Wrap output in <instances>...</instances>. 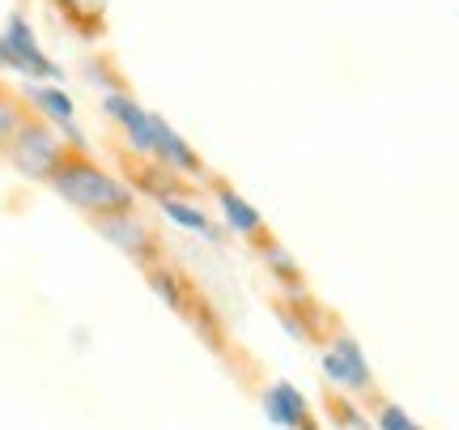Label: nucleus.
<instances>
[{"label":"nucleus","instance_id":"obj_1","mask_svg":"<svg viewBox=\"0 0 459 430\" xmlns=\"http://www.w3.org/2000/svg\"><path fill=\"white\" fill-rule=\"evenodd\" d=\"M56 197L82 209L90 222L94 217H119V214H136V192L124 180H115L107 166H99L90 154L82 149H65V158L56 166V175L48 183Z\"/></svg>","mask_w":459,"mask_h":430},{"label":"nucleus","instance_id":"obj_2","mask_svg":"<svg viewBox=\"0 0 459 430\" xmlns=\"http://www.w3.org/2000/svg\"><path fill=\"white\" fill-rule=\"evenodd\" d=\"M65 141H60V133L51 128L48 119L39 116H26V124L13 133V141L0 149L4 158H9V166H13L17 175H26L30 183H51V175H56V166H60V158H65Z\"/></svg>","mask_w":459,"mask_h":430},{"label":"nucleus","instance_id":"obj_3","mask_svg":"<svg viewBox=\"0 0 459 430\" xmlns=\"http://www.w3.org/2000/svg\"><path fill=\"white\" fill-rule=\"evenodd\" d=\"M94 231L111 243V248H119L124 256H132L141 268H153L166 260L162 251V239L149 231L145 222L136 214H119V217H94Z\"/></svg>","mask_w":459,"mask_h":430},{"label":"nucleus","instance_id":"obj_4","mask_svg":"<svg viewBox=\"0 0 459 430\" xmlns=\"http://www.w3.org/2000/svg\"><path fill=\"white\" fill-rule=\"evenodd\" d=\"M324 375H328L336 388L344 392H375V375H370V363H366V354H361L358 337L353 332H336V341L332 349L324 354Z\"/></svg>","mask_w":459,"mask_h":430},{"label":"nucleus","instance_id":"obj_5","mask_svg":"<svg viewBox=\"0 0 459 430\" xmlns=\"http://www.w3.org/2000/svg\"><path fill=\"white\" fill-rule=\"evenodd\" d=\"M149 158L162 162L166 171H175L183 180H204V162L187 141H183L162 116H149Z\"/></svg>","mask_w":459,"mask_h":430},{"label":"nucleus","instance_id":"obj_6","mask_svg":"<svg viewBox=\"0 0 459 430\" xmlns=\"http://www.w3.org/2000/svg\"><path fill=\"white\" fill-rule=\"evenodd\" d=\"M128 188L132 192H141V197H153L158 205L162 200H183L196 192V183L175 175V171H166L162 162H153V158H141L136 166H128Z\"/></svg>","mask_w":459,"mask_h":430},{"label":"nucleus","instance_id":"obj_7","mask_svg":"<svg viewBox=\"0 0 459 430\" xmlns=\"http://www.w3.org/2000/svg\"><path fill=\"white\" fill-rule=\"evenodd\" d=\"M102 111L124 128V136L132 141V149H136L141 158H149V111L145 107L132 99V94H124V90H111V94L102 99Z\"/></svg>","mask_w":459,"mask_h":430},{"label":"nucleus","instance_id":"obj_8","mask_svg":"<svg viewBox=\"0 0 459 430\" xmlns=\"http://www.w3.org/2000/svg\"><path fill=\"white\" fill-rule=\"evenodd\" d=\"M4 43L17 51V60L26 65V77H43V82H60V68L51 65L48 56L39 51V43H34V31L26 26V17L13 13L9 17V31H4Z\"/></svg>","mask_w":459,"mask_h":430},{"label":"nucleus","instance_id":"obj_9","mask_svg":"<svg viewBox=\"0 0 459 430\" xmlns=\"http://www.w3.org/2000/svg\"><path fill=\"white\" fill-rule=\"evenodd\" d=\"M264 414H268V422H277L281 430H298V422L311 414V405H307V397L298 392L294 383L277 380L264 392Z\"/></svg>","mask_w":459,"mask_h":430},{"label":"nucleus","instance_id":"obj_10","mask_svg":"<svg viewBox=\"0 0 459 430\" xmlns=\"http://www.w3.org/2000/svg\"><path fill=\"white\" fill-rule=\"evenodd\" d=\"M145 282H149V290L162 298L166 307L175 315H187V307H192V298H196V290H192V282L183 277L179 268H170L162 260V265H153V268H145Z\"/></svg>","mask_w":459,"mask_h":430},{"label":"nucleus","instance_id":"obj_11","mask_svg":"<svg viewBox=\"0 0 459 430\" xmlns=\"http://www.w3.org/2000/svg\"><path fill=\"white\" fill-rule=\"evenodd\" d=\"M213 192H217V200H221V214H226V222L234 226V234H247L251 243L264 234V217H260V209H251L234 188H226L221 180H213Z\"/></svg>","mask_w":459,"mask_h":430},{"label":"nucleus","instance_id":"obj_12","mask_svg":"<svg viewBox=\"0 0 459 430\" xmlns=\"http://www.w3.org/2000/svg\"><path fill=\"white\" fill-rule=\"evenodd\" d=\"M56 9L65 13L68 26H77L82 34H102V22H107V0H56Z\"/></svg>","mask_w":459,"mask_h":430},{"label":"nucleus","instance_id":"obj_13","mask_svg":"<svg viewBox=\"0 0 459 430\" xmlns=\"http://www.w3.org/2000/svg\"><path fill=\"white\" fill-rule=\"evenodd\" d=\"M268 234V231H264ZM255 239V243H260L264 248V260H268V265H273V277H277L281 285H290V290H302V273H298V265L294 260H290V251L281 248V243H273V239Z\"/></svg>","mask_w":459,"mask_h":430},{"label":"nucleus","instance_id":"obj_14","mask_svg":"<svg viewBox=\"0 0 459 430\" xmlns=\"http://www.w3.org/2000/svg\"><path fill=\"white\" fill-rule=\"evenodd\" d=\"M26 116H30V107H26V99L0 85V149L9 145V141H13V133L22 128V124H26Z\"/></svg>","mask_w":459,"mask_h":430},{"label":"nucleus","instance_id":"obj_15","mask_svg":"<svg viewBox=\"0 0 459 430\" xmlns=\"http://www.w3.org/2000/svg\"><path fill=\"white\" fill-rule=\"evenodd\" d=\"M162 214L170 217L175 226H183V231H196V234H204V239H221L213 222H209V217L200 214V209H192V205H183V200H162Z\"/></svg>","mask_w":459,"mask_h":430},{"label":"nucleus","instance_id":"obj_16","mask_svg":"<svg viewBox=\"0 0 459 430\" xmlns=\"http://www.w3.org/2000/svg\"><path fill=\"white\" fill-rule=\"evenodd\" d=\"M328 414H332V422H341L349 430H370V417L358 414V405L349 397H328Z\"/></svg>","mask_w":459,"mask_h":430},{"label":"nucleus","instance_id":"obj_17","mask_svg":"<svg viewBox=\"0 0 459 430\" xmlns=\"http://www.w3.org/2000/svg\"><path fill=\"white\" fill-rule=\"evenodd\" d=\"M375 426L378 430H421L400 405H392V400H378L375 405Z\"/></svg>","mask_w":459,"mask_h":430},{"label":"nucleus","instance_id":"obj_18","mask_svg":"<svg viewBox=\"0 0 459 430\" xmlns=\"http://www.w3.org/2000/svg\"><path fill=\"white\" fill-rule=\"evenodd\" d=\"M298 430H319V422H315V417L307 414V417H302V422H298Z\"/></svg>","mask_w":459,"mask_h":430}]
</instances>
